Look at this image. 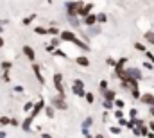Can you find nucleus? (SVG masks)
I'll return each instance as SVG.
<instances>
[{"instance_id":"nucleus-1","label":"nucleus","mask_w":154,"mask_h":138,"mask_svg":"<svg viewBox=\"0 0 154 138\" xmlns=\"http://www.w3.org/2000/svg\"><path fill=\"white\" fill-rule=\"evenodd\" d=\"M61 40H66V41H70V43H75V45H79L81 48H88V45H84L83 41H79L77 40V36L74 34V32H70V31H65V32H61Z\"/></svg>"},{"instance_id":"nucleus-2","label":"nucleus","mask_w":154,"mask_h":138,"mask_svg":"<svg viewBox=\"0 0 154 138\" xmlns=\"http://www.w3.org/2000/svg\"><path fill=\"white\" fill-rule=\"evenodd\" d=\"M66 9H68V14H70V18H74V16L79 13V9H81V4H79V2H68V4H66Z\"/></svg>"},{"instance_id":"nucleus-3","label":"nucleus","mask_w":154,"mask_h":138,"mask_svg":"<svg viewBox=\"0 0 154 138\" xmlns=\"http://www.w3.org/2000/svg\"><path fill=\"white\" fill-rule=\"evenodd\" d=\"M63 77H61V74H56L54 75V84H56V90L61 93V95H65V90H63Z\"/></svg>"},{"instance_id":"nucleus-4","label":"nucleus","mask_w":154,"mask_h":138,"mask_svg":"<svg viewBox=\"0 0 154 138\" xmlns=\"http://www.w3.org/2000/svg\"><path fill=\"white\" fill-rule=\"evenodd\" d=\"M74 93H77L79 97H84V83L83 81H75L74 83Z\"/></svg>"},{"instance_id":"nucleus-5","label":"nucleus","mask_w":154,"mask_h":138,"mask_svg":"<svg viewBox=\"0 0 154 138\" xmlns=\"http://www.w3.org/2000/svg\"><path fill=\"white\" fill-rule=\"evenodd\" d=\"M61 99H65V95H59V97L52 99V104H54L56 108H59V110H65V108H66V104H65V101H61Z\"/></svg>"},{"instance_id":"nucleus-6","label":"nucleus","mask_w":154,"mask_h":138,"mask_svg":"<svg viewBox=\"0 0 154 138\" xmlns=\"http://www.w3.org/2000/svg\"><path fill=\"white\" fill-rule=\"evenodd\" d=\"M140 99H142V102H145V104H149V106H154V95H151V93H145V95H142Z\"/></svg>"},{"instance_id":"nucleus-7","label":"nucleus","mask_w":154,"mask_h":138,"mask_svg":"<svg viewBox=\"0 0 154 138\" xmlns=\"http://www.w3.org/2000/svg\"><path fill=\"white\" fill-rule=\"evenodd\" d=\"M23 54H25L31 61H34V56H36V54H34V50H32L31 47H23Z\"/></svg>"},{"instance_id":"nucleus-8","label":"nucleus","mask_w":154,"mask_h":138,"mask_svg":"<svg viewBox=\"0 0 154 138\" xmlns=\"http://www.w3.org/2000/svg\"><path fill=\"white\" fill-rule=\"evenodd\" d=\"M41 108H43V101H39V102L34 106V110H32V113H31V119H34V117H36V115L41 111Z\"/></svg>"},{"instance_id":"nucleus-9","label":"nucleus","mask_w":154,"mask_h":138,"mask_svg":"<svg viewBox=\"0 0 154 138\" xmlns=\"http://www.w3.org/2000/svg\"><path fill=\"white\" fill-rule=\"evenodd\" d=\"M90 11H92V4H86L84 7H81V9H79V13H77V14H83V16H88V13H90Z\"/></svg>"},{"instance_id":"nucleus-10","label":"nucleus","mask_w":154,"mask_h":138,"mask_svg":"<svg viewBox=\"0 0 154 138\" xmlns=\"http://www.w3.org/2000/svg\"><path fill=\"white\" fill-rule=\"evenodd\" d=\"M32 70H34V75L38 77V81L43 84V83H45V79H43V75H41V72H39V66H38V65H34V68H32Z\"/></svg>"},{"instance_id":"nucleus-11","label":"nucleus","mask_w":154,"mask_h":138,"mask_svg":"<svg viewBox=\"0 0 154 138\" xmlns=\"http://www.w3.org/2000/svg\"><path fill=\"white\" fill-rule=\"evenodd\" d=\"M124 63H126V59H120V61L117 63V74H118V75L124 74Z\"/></svg>"},{"instance_id":"nucleus-12","label":"nucleus","mask_w":154,"mask_h":138,"mask_svg":"<svg viewBox=\"0 0 154 138\" xmlns=\"http://www.w3.org/2000/svg\"><path fill=\"white\" fill-rule=\"evenodd\" d=\"M77 65H81V66H88L90 61H88L86 57H77Z\"/></svg>"},{"instance_id":"nucleus-13","label":"nucleus","mask_w":154,"mask_h":138,"mask_svg":"<svg viewBox=\"0 0 154 138\" xmlns=\"http://www.w3.org/2000/svg\"><path fill=\"white\" fill-rule=\"evenodd\" d=\"M95 20H97V18H95L93 14H88V16H86V23H88V25H93Z\"/></svg>"},{"instance_id":"nucleus-14","label":"nucleus","mask_w":154,"mask_h":138,"mask_svg":"<svg viewBox=\"0 0 154 138\" xmlns=\"http://www.w3.org/2000/svg\"><path fill=\"white\" fill-rule=\"evenodd\" d=\"M104 95H106V99H108V102H111V101L115 99V93H113V92H104Z\"/></svg>"},{"instance_id":"nucleus-15","label":"nucleus","mask_w":154,"mask_h":138,"mask_svg":"<svg viewBox=\"0 0 154 138\" xmlns=\"http://www.w3.org/2000/svg\"><path fill=\"white\" fill-rule=\"evenodd\" d=\"M31 122H32V119H31V117L23 122V129H25V131H29V129H31Z\"/></svg>"},{"instance_id":"nucleus-16","label":"nucleus","mask_w":154,"mask_h":138,"mask_svg":"<svg viewBox=\"0 0 154 138\" xmlns=\"http://www.w3.org/2000/svg\"><path fill=\"white\" fill-rule=\"evenodd\" d=\"M2 68H4V72L7 74V70L11 68V63H9V61H4V63H2Z\"/></svg>"},{"instance_id":"nucleus-17","label":"nucleus","mask_w":154,"mask_h":138,"mask_svg":"<svg viewBox=\"0 0 154 138\" xmlns=\"http://www.w3.org/2000/svg\"><path fill=\"white\" fill-rule=\"evenodd\" d=\"M34 31L38 34H47V29H43V27H34Z\"/></svg>"},{"instance_id":"nucleus-18","label":"nucleus","mask_w":154,"mask_h":138,"mask_svg":"<svg viewBox=\"0 0 154 138\" xmlns=\"http://www.w3.org/2000/svg\"><path fill=\"white\" fill-rule=\"evenodd\" d=\"M45 113H47V117H48V119H52V117H54V110H52V108H47V110H45Z\"/></svg>"},{"instance_id":"nucleus-19","label":"nucleus","mask_w":154,"mask_h":138,"mask_svg":"<svg viewBox=\"0 0 154 138\" xmlns=\"http://www.w3.org/2000/svg\"><path fill=\"white\" fill-rule=\"evenodd\" d=\"M145 38H147L151 43H154V32H147V34H145Z\"/></svg>"},{"instance_id":"nucleus-20","label":"nucleus","mask_w":154,"mask_h":138,"mask_svg":"<svg viewBox=\"0 0 154 138\" xmlns=\"http://www.w3.org/2000/svg\"><path fill=\"white\" fill-rule=\"evenodd\" d=\"M100 90H102V92H108V83H106V81L100 83Z\"/></svg>"},{"instance_id":"nucleus-21","label":"nucleus","mask_w":154,"mask_h":138,"mask_svg":"<svg viewBox=\"0 0 154 138\" xmlns=\"http://www.w3.org/2000/svg\"><path fill=\"white\" fill-rule=\"evenodd\" d=\"M47 32H50V34H57L59 31H57L56 27H50V29H47Z\"/></svg>"},{"instance_id":"nucleus-22","label":"nucleus","mask_w":154,"mask_h":138,"mask_svg":"<svg viewBox=\"0 0 154 138\" xmlns=\"http://www.w3.org/2000/svg\"><path fill=\"white\" fill-rule=\"evenodd\" d=\"M86 95V101L88 102H93V93H84Z\"/></svg>"},{"instance_id":"nucleus-23","label":"nucleus","mask_w":154,"mask_h":138,"mask_svg":"<svg viewBox=\"0 0 154 138\" xmlns=\"http://www.w3.org/2000/svg\"><path fill=\"white\" fill-rule=\"evenodd\" d=\"M97 20H99V22H106V14H99Z\"/></svg>"},{"instance_id":"nucleus-24","label":"nucleus","mask_w":154,"mask_h":138,"mask_svg":"<svg viewBox=\"0 0 154 138\" xmlns=\"http://www.w3.org/2000/svg\"><path fill=\"white\" fill-rule=\"evenodd\" d=\"M133 95H135V97H136V99H138V97H140V92H138V88H133Z\"/></svg>"},{"instance_id":"nucleus-25","label":"nucleus","mask_w":154,"mask_h":138,"mask_svg":"<svg viewBox=\"0 0 154 138\" xmlns=\"http://www.w3.org/2000/svg\"><path fill=\"white\" fill-rule=\"evenodd\" d=\"M129 113H131V119H136V113H138V111H136V110H135V108H133V110H131V111H129Z\"/></svg>"},{"instance_id":"nucleus-26","label":"nucleus","mask_w":154,"mask_h":138,"mask_svg":"<svg viewBox=\"0 0 154 138\" xmlns=\"http://www.w3.org/2000/svg\"><path fill=\"white\" fill-rule=\"evenodd\" d=\"M32 20H34V14H31V16H29V18H25V23H31V22H32Z\"/></svg>"},{"instance_id":"nucleus-27","label":"nucleus","mask_w":154,"mask_h":138,"mask_svg":"<svg viewBox=\"0 0 154 138\" xmlns=\"http://www.w3.org/2000/svg\"><path fill=\"white\" fill-rule=\"evenodd\" d=\"M115 104H117V106H118V110H122V108H124V102H122V101H117V102H115Z\"/></svg>"},{"instance_id":"nucleus-28","label":"nucleus","mask_w":154,"mask_h":138,"mask_svg":"<svg viewBox=\"0 0 154 138\" xmlns=\"http://www.w3.org/2000/svg\"><path fill=\"white\" fill-rule=\"evenodd\" d=\"M29 110H32V102H27L25 104V111H29Z\"/></svg>"},{"instance_id":"nucleus-29","label":"nucleus","mask_w":154,"mask_h":138,"mask_svg":"<svg viewBox=\"0 0 154 138\" xmlns=\"http://www.w3.org/2000/svg\"><path fill=\"white\" fill-rule=\"evenodd\" d=\"M122 115H124V113H122V111H120V110H118V111H117V113H115V117H117V119H122Z\"/></svg>"},{"instance_id":"nucleus-30","label":"nucleus","mask_w":154,"mask_h":138,"mask_svg":"<svg viewBox=\"0 0 154 138\" xmlns=\"http://www.w3.org/2000/svg\"><path fill=\"white\" fill-rule=\"evenodd\" d=\"M136 48H138V50H144V48H145V47H144V45H142V43H136Z\"/></svg>"},{"instance_id":"nucleus-31","label":"nucleus","mask_w":154,"mask_h":138,"mask_svg":"<svg viewBox=\"0 0 154 138\" xmlns=\"http://www.w3.org/2000/svg\"><path fill=\"white\" fill-rule=\"evenodd\" d=\"M111 133H115V135H117V133H120V129H118V128H111Z\"/></svg>"},{"instance_id":"nucleus-32","label":"nucleus","mask_w":154,"mask_h":138,"mask_svg":"<svg viewBox=\"0 0 154 138\" xmlns=\"http://www.w3.org/2000/svg\"><path fill=\"white\" fill-rule=\"evenodd\" d=\"M147 56H149V59H151V61H154V54H151V52H147Z\"/></svg>"},{"instance_id":"nucleus-33","label":"nucleus","mask_w":154,"mask_h":138,"mask_svg":"<svg viewBox=\"0 0 154 138\" xmlns=\"http://www.w3.org/2000/svg\"><path fill=\"white\" fill-rule=\"evenodd\" d=\"M0 138H5V133L4 131H0Z\"/></svg>"},{"instance_id":"nucleus-34","label":"nucleus","mask_w":154,"mask_h":138,"mask_svg":"<svg viewBox=\"0 0 154 138\" xmlns=\"http://www.w3.org/2000/svg\"><path fill=\"white\" fill-rule=\"evenodd\" d=\"M43 138H52L50 135H47V133H43Z\"/></svg>"},{"instance_id":"nucleus-35","label":"nucleus","mask_w":154,"mask_h":138,"mask_svg":"<svg viewBox=\"0 0 154 138\" xmlns=\"http://www.w3.org/2000/svg\"><path fill=\"white\" fill-rule=\"evenodd\" d=\"M149 128H151V129L154 131V122H151V124H149Z\"/></svg>"},{"instance_id":"nucleus-36","label":"nucleus","mask_w":154,"mask_h":138,"mask_svg":"<svg viewBox=\"0 0 154 138\" xmlns=\"http://www.w3.org/2000/svg\"><path fill=\"white\" fill-rule=\"evenodd\" d=\"M2 45H4V40H2V38H0V47H2Z\"/></svg>"},{"instance_id":"nucleus-37","label":"nucleus","mask_w":154,"mask_h":138,"mask_svg":"<svg viewBox=\"0 0 154 138\" xmlns=\"http://www.w3.org/2000/svg\"><path fill=\"white\" fill-rule=\"evenodd\" d=\"M95 138H104V137H102V135H97V137H95Z\"/></svg>"},{"instance_id":"nucleus-38","label":"nucleus","mask_w":154,"mask_h":138,"mask_svg":"<svg viewBox=\"0 0 154 138\" xmlns=\"http://www.w3.org/2000/svg\"><path fill=\"white\" fill-rule=\"evenodd\" d=\"M0 32H2V27H0Z\"/></svg>"},{"instance_id":"nucleus-39","label":"nucleus","mask_w":154,"mask_h":138,"mask_svg":"<svg viewBox=\"0 0 154 138\" xmlns=\"http://www.w3.org/2000/svg\"><path fill=\"white\" fill-rule=\"evenodd\" d=\"M153 115H154V110H153Z\"/></svg>"}]
</instances>
